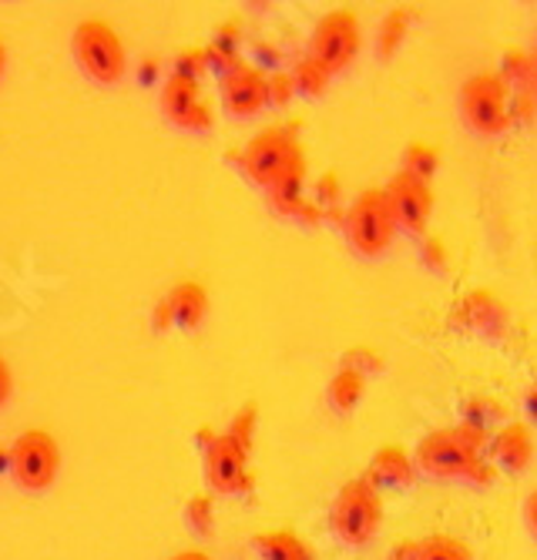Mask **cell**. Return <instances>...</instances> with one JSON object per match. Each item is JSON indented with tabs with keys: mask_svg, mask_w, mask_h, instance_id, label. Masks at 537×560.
I'll return each instance as SVG.
<instances>
[{
	"mask_svg": "<svg viewBox=\"0 0 537 560\" xmlns=\"http://www.w3.org/2000/svg\"><path fill=\"white\" fill-rule=\"evenodd\" d=\"M343 370H353V373H360V376L366 380L370 373H380V370H383V360H380V355H376L373 349L357 346V349L343 352Z\"/></svg>",
	"mask_w": 537,
	"mask_h": 560,
	"instance_id": "cell-24",
	"label": "cell"
},
{
	"mask_svg": "<svg viewBox=\"0 0 537 560\" xmlns=\"http://www.w3.org/2000/svg\"><path fill=\"white\" fill-rule=\"evenodd\" d=\"M172 560H212L206 550H182V553H175Z\"/></svg>",
	"mask_w": 537,
	"mask_h": 560,
	"instance_id": "cell-33",
	"label": "cell"
},
{
	"mask_svg": "<svg viewBox=\"0 0 537 560\" xmlns=\"http://www.w3.org/2000/svg\"><path fill=\"white\" fill-rule=\"evenodd\" d=\"M360 55V18L350 8H336L319 18L310 34V58L319 61L329 78L353 68Z\"/></svg>",
	"mask_w": 537,
	"mask_h": 560,
	"instance_id": "cell-7",
	"label": "cell"
},
{
	"mask_svg": "<svg viewBox=\"0 0 537 560\" xmlns=\"http://www.w3.org/2000/svg\"><path fill=\"white\" fill-rule=\"evenodd\" d=\"M175 326V316H172V305H168V299H162L159 305H155V316H152V329L155 332H168Z\"/></svg>",
	"mask_w": 537,
	"mask_h": 560,
	"instance_id": "cell-30",
	"label": "cell"
},
{
	"mask_svg": "<svg viewBox=\"0 0 537 560\" xmlns=\"http://www.w3.org/2000/svg\"><path fill=\"white\" fill-rule=\"evenodd\" d=\"M168 305H172V316H175V326L191 332V329H199L209 316V295L199 282H178L172 292H168Z\"/></svg>",
	"mask_w": 537,
	"mask_h": 560,
	"instance_id": "cell-15",
	"label": "cell"
},
{
	"mask_svg": "<svg viewBox=\"0 0 537 560\" xmlns=\"http://www.w3.org/2000/svg\"><path fill=\"white\" fill-rule=\"evenodd\" d=\"M209 71V58H206V47H191V50H182L178 61H175V74L182 78H191L199 81V74Z\"/></svg>",
	"mask_w": 537,
	"mask_h": 560,
	"instance_id": "cell-27",
	"label": "cell"
},
{
	"mask_svg": "<svg viewBox=\"0 0 537 560\" xmlns=\"http://www.w3.org/2000/svg\"><path fill=\"white\" fill-rule=\"evenodd\" d=\"M363 393H366V380L360 373H353V370L339 366V373L326 386V402H329V410L336 417H353V410L360 406Z\"/></svg>",
	"mask_w": 537,
	"mask_h": 560,
	"instance_id": "cell-17",
	"label": "cell"
},
{
	"mask_svg": "<svg viewBox=\"0 0 537 560\" xmlns=\"http://www.w3.org/2000/svg\"><path fill=\"white\" fill-rule=\"evenodd\" d=\"M4 65H8V47H4V40H0V74H4Z\"/></svg>",
	"mask_w": 537,
	"mask_h": 560,
	"instance_id": "cell-35",
	"label": "cell"
},
{
	"mask_svg": "<svg viewBox=\"0 0 537 560\" xmlns=\"http://www.w3.org/2000/svg\"><path fill=\"white\" fill-rule=\"evenodd\" d=\"M303 185H306V165H300V168H292L289 175H282L266 191L269 209L276 215H282V219H292V215H296V209H300V201H303Z\"/></svg>",
	"mask_w": 537,
	"mask_h": 560,
	"instance_id": "cell-18",
	"label": "cell"
},
{
	"mask_svg": "<svg viewBox=\"0 0 537 560\" xmlns=\"http://www.w3.org/2000/svg\"><path fill=\"white\" fill-rule=\"evenodd\" d=\"M289 74H292V84H296V91H300L303 97H319V94H326V88H329V71H326L319 61H313L310 55L300 58V61H296V71H289Z\"/></svg>",
	"mask_w": 537,
	"mask_h": 560,
	"instance_id": "cell-22",
	"label": "cell"
},
{
	"mask_svg": "<svg viewBox=\"0 0 537 560\" xmlns=\"http://www.w3.org/2000/svg\"><path fill=\"white\" fill-rule=\"evenodd\" d=\"M11 453V474L21 490L40 493L58 480L61 470V450L51 433L44 430H27L14 440Z\"/></svg>",
	"mask_w": 537,
	"mask_h": 560,
	"instance_id": "cell-8",
	"label": "cell"
},
{
	"mask_svg": "<svg viewBox=\"0 0 537 560\" xmlns=\"http://www.w3.org/2000/svg\"><path fill=\"white\" fill-rule=\"evenodd\" d=\"M300 165H306V159H303V148L296 141V128H282V125L259 131L238 155L242 175L262 191H269L282 175H289Z\"/></svg>",
	"mask_w": 537,
	"mask_h": 560,
	"instance_id": "cell-3",
	"label": "cell"
},
{
	"mask_svg": "<svg viewBox=\"0 0 537 560\" xmlns=\"http://www.w3.org/2000/svg\"><path fill=\"white\" fill-rule=\"evenodd\" d=\"M407 27H410V11H404V8H394L383 18L380 34H376V58L380 61H389L397 55L404 37H407Z\"/></svg>",
	"mask_w": 537,
	"mask_h": 560,
	"instance_id": "cell-19",
	"label": "cell"
},
{
	"mask_svg": "<svg viewBox=\"0 0 537 560\" xmlns=\"http://www.w3.org/2000/svg\"><path fill=\"white\" fill-rule=\"evenodd\" d=\"M413 560H474V550L451 534H433L417 540V553Z\"/></svg>",
	"mask_w": 537,
	"mask_h": 560,
	"instance_id": "cell-20",
	"label": "cell"
},
{
	"mask_svg": "<svg viewBox=\"0 0 537 560\" xmlns=\"http://www.w3.org/2000/svg\"><path fill=\"white\" fill-rule=\"evenodd\" d=\"M262 560H316V550L292 530H266L253 537Z\"/></svg>",
	"mask_w": 537,
	"mask_h": 560,
	"instance_id": "cell-16",
	"label": "cell"
},
{
	"mask_svg": "<svg viewBox=\"0 0 537 560\" xmlns=\"http://www.w3.org/2000/svg\"><path fill=\"white\" fill-rule=\"evenodd\" d=\"M436 168H441V151H436L433 144H427V141H413L407 148L400 172H407V175H413V178H420V182L430 185V178L436 175Z\"/></svg>",
	"mask_w": 537,
	"mask_h": 560,
	"instance_id": "cell-21",
	"label": "cell"
},
{
	"mask_svg": "<svg viewBox=\"0 0 537 560\" xmlns=\"http://www.w3.org/2000/svg\"><path fill=\"white\" fill-rule=\"evenodd\" d=\"M380 524H383V497L366 477L347 480L336 490L329 506V527L339 544L366 547L380 534Z\"/></svg>",
	"mask_w": 537,
	"mask_h": 560,
	"instance_id": "cell-2",
	"label": "cell"
},
{
	"mask_svg": "<svg viewBox=\"0 0 537 560\" xmlns=\"http://www.w3.org/2000/svg\"><path fill=\"white\" fill-rule=\"evenodd\" d=\"M238 34H242V27H238V21H229V24H222L219 31H215V37H212V44L209 47H215V50H225V55H238Z\"/></svg>",
	"mask_w": 537,
	"mask_h": 560,
	"instance_id": "cell-28",
	"label": "cell"
},
{
	"mask_svg": "<svg viewBox=\"0 0 537 560\" xmlns=\"http://www.w3.org/2000/svg\"><path fill=\"white\" fill-rule=\"evenodd\" d=\"M11 389H14V380H11V366H8V360L0 355V406H8V399H11Z\"/></svg>",
	"mask_w": 537,
	"mask_h": 560,
	"instance_id": "cell-32",
	"label": "cell"
},
{
	"mask_svg": "<svg viewBox=\"0 0 537 560\" xmlns=\"http://www.w3.org/2000/svg\"><path fill=\"white\" fill-rule=\"evenodd\" d=\"M253 430H256V406H246V410H238V413H235V420H232V427H229L225 436H232L242 450L249 453V446H253Z\"/></svg>",
	"mask_w": 537,
	"mask_h": 560,
	"instance_id": "cell-26",
	"label": "cell"
},
{
	"mask_svg": "<svg viewBox=\"0 0 537 560\" xmlns=\"http://www.w3.org/2000/svg\"><path fill=\"white\" fill-rule=\"evenodd\" d=\"M339 201V178L332 172H326L319 182H316V206L319 209H332Z\"/></svg>",
	"mask_w": 537,
	"mask_h": 560,
	"instance_id": "cell-29",
	"label": "cell"
},
{
	"mask_svg": "<svg viewBox=\"0 0 537 560\" xmlns=\"http://www.w3.org/2000/svg\"><path fill=\"white\" fill-rule=\"evenodd\" d=\"M491 453H494V464L507 474H524L534 460V436L530 427L521 420L504 423L494 436H491Z\"/></svg>",
	"mask_w": 537,
	"mask_h": 560,
	"instance_id": "cell-13",
	"label": "cell"
},
{
	"mask_svg": "<svg viewBox=\"0 0 537 560\" xmlns=\"http://www.w3.org/2000/svg\"><path fill=\"white\" fill-rule=\"evenodd\" d=\"M524 524H527L530 537L537 540V490H530L527 500H524Z\"/></svg>",
	"mask_w": 537,
	"mask_h": 560,
	"instance_id": "cell-31",
	"label": "cell"
},
{
	"mask_svg": "<svg viewBox=\"0 0 537 560\" xmlns=\"http://www.w3.org/2000/svg\"><path fill=\"white\" fill-rule=\"evenodd\" d=\"M292 94H296V84H292V74L289 71H272L266 78V97H269V105L276 108H285Z\"/></svg>",
	"mask_w": 537,
	"mask_h": 560,
	"instance_id": "cell-25",
	"label": "cell"
},
{
	"mask_svg": "<svg viewBox=\"0 0 537 560\" xmlns=\"http://www.w3.org/2000/svg\"><path fill=\"white\" fill-rule=\"evenodd\" d=\"M222 94V108L232 118H256L266 105V74L256 65H238L235 71H229L219 84Z\"/></svg>",
	"mask_w": 537,
	"mask_h": 560,
	"instance_id": "cell-12",
	"label": "cell"
},
{
	"mask_svg": "<svg viewBox=\"0 0 537 560\" xmlns=\"http://www.w3.org/2000/svg\"><path fill=\"white\" fill-rule=\"evenodd\" d=\"M206 483L212 493H242L249 490V453L232 436H212L206 443Z\"/></svg>",
	"mask_w": 537,
	"mask_h": 560,
	"instance_id": "cell-11",
	"label": "cell"
},
{
	"mask_svg": "<svg viewBox=\"0 0 537 560\" xmlns=\"http://www.w3.org/2000/svg\"><path fill=\"white\" fill-rule=\"evenodd\" d=\"M159 108L182 131H199L202 135V131L212 128V108H209V101L199 91V81H191V78L172 74L162 84Z\"/></svg>",
	"mask_w": 537,
	"mask_h": 560,
	"instance_id": "cell-10",
	"label": "cell"
},
{
	"mask_svg": "<svg viewBox=\"0 0 537 560\" xmlns=\"http://www.w3.org/2000/svg\"><path fill=\"white\" fill-rule=\"evenodd\" d=\"M376 490H410L417 483V464L413 456L404 453L400 446H383L373 453L370 460V477H366Z\"/></svg>",
	"mask_w": 537,
	"mask_h": 560,
	"instance_id": "cell-14",
	"label": "cell"
},
{
	"mask_svg": "<svg viewBox=\"0 0 537 560\" xmlns=\"http://www.w3.org/2000/svg\"><path fill=\"white\" fill-rule=\"evenodd\" d=\"M343 235L350 248L363 259L386 256L389 245L397 238V225H394V215H389L383 188H366L357 195V201L343 215Z\"/></svg>",
	"mask_w": 537,
	"mask_h": 560,
	"instance_id": "cell-5",
	"label": "cell"
},
{
	"mask_svg": "<svg viewBox=\"0 0 537 560\" xmlns=\"http://www.w3.org/2000/svg\"><path fill=\"white\" fill-rule=\"evenodd\" d=\"M464 125L480 138H498L507 131V84L498 74H474L457 94Z\"/></svg>",
	"mask_w": 537,
	"mask_h": 560,
	"instance_id": "cell-6",
	"label": "cell"
},
{
	"mask_svg": "<svg viewBox=\"0 0 537 560\" xmlns=\"http://www.w3.org/2000/svg\"><path fill=\"white\" fill-rule=\"evenodd\" d=\"M383 195H386V206H389V215H394L397 232L423 238L427 225H430V215H433V191H430V185L413 178V175H407V172H397L394 178L383 185Z\"/></svg>",
	"mask_w": 537,
	"mask_h": 560,
	"instance_id": "cell-9",
	"label": "cell"
},
{
	"mask_svg": "<svg viewBox=\"0 0 537 560\" xmlns=\"http://www.w3.org/2000/svg\"><path fill=\"white\" fill-rule=\"evenodd\" d=\"M71 50H74V61L78 68L102 88H115L121 78H125V68H128V58H125V44L121 37L115 34L112 24L105 21H81L74 27V37H71Z\"/></svg>",
	"mask_w": 537,
	"mask_h": 560,
	"instance_id": "cell-4",
	"label": "cell"
},
{
	"mask_svg": "<svg viewBox=\"0 0 537 560\" xmlns=\"http://www.w3.org/2000/svg\"><path fill=\"white\" fill-rule=\"evenodd\" d=\"M259 58L269 61V65H276V50L272 47H259Z\"/></svg>",
	"mask_w": 537,
	"mask_h": 560,
	"instance_id": "cell-34",
	"label": "cell"
},
{
	"mask_svg": "<svg viewBox=\"0 0 537 560\" xmlns=\"http://www.w3.org/2000/svg\"><path fill=\"white\" fill-rule=\"evenodd\" d=\"M185 521L191 524V530L195 534H209L212 530V497L209 493H195V497H188V503H185Z\"/></svg>",
	"mask_w": 537,
	"mask_h": 560,
	"instance_id": "cell-23",
	"label": "cell"
},
{
	"mask_svg": "<svg viewBox=\"0 0 537 560\" xmlns=\"http://www.w3.org/2000/svg\"><path fill=\"white\" fill-rule=\"evenodd\" d=\"M487 440L491 436L464 423L433 430L417 443V474H427L430 480H467V474L480 464V446Z\"/></svg>",
	"mask_w": 537,
	"mask_h": 560,
	"instance_id": "cell-1",
	"label": "cell"
}]
</instances>
